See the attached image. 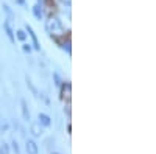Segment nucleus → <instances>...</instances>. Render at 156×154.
<instances>
[{"label": "nucleus", "instance_id": "obj_6", "mask_svg": "<svg viewBox=\"0 0 156 154\" xmlns=\"http://www.w3.org/2000/svg\"><path fill=\"white\" fill-rule=\"evenodd\" d=\"M3 27H5V31H6V36L9 37V41L14 42V34H12V30H11V27H9V22H5Z\"/></svg>", "mask_w": 156, "mask_h": 154}, {"label": "nucleus", "instance_id": "obj_9", "mask_svg": "<svg viewBox=\"0 0 156 154\" xmlns=\"http://www.w3.org/2000/svg\"><path fill=\"white\" fill-rule=\"evenodd\" d=\"M31 132H33L34 135H41V125H39V121L31 125Z\"/></svg>", "mask_w": 156, "mask_h": 154}, {"label": "nucleus", "instance_id": "obj_10", "mask_svg": "<svg viewBox=\"0 0 156 154\" xmlns=\"http://www.w3.org/2000/svg\"><path fill=\"white\" fill-rule=\"evenodd\" d=\"M0 154H9V146L6 143L0 145Z\"/></svg>", "mask_w": 156, "mask_h": 154}, {"label": "nucleus", "instance_id": "obj_14", "mask_svg": "<svg viewBox=\"0 0 156 154\" xmlns=\"http://www.w3.org/2000/svg\"><path fill=\"white\" fill-rule=\"evenodd\" d=\"M61 2H62V3H67V6L70 5V0H61Z\"/></svg>", "mask_w": 156, "mask_h": 154}, {"label": "nucleus", "instance_id": "obj_5", "mask_svg": "<svg viewBox=\"0 0 156 154\" xmlns=\"http://www.w3.org/2000/svg\"><path fill=\"white\" fill-rule=\"evenodd\" d=\"M39 125H42V126H50L51 121H50V117L45 114H39Z\"/></svg>", "mask_w": 156, "mask_h": 154}, {"label": "nucleus", "instance_id": "obj_13", "mask_svg": "<svg viewBox=\"0 0 156 154\" xmlns=\"http://www.w3.org/2000/svg\"><path fill=\"white\" fill-rule=\"evenodd\" d=\"M3 8H5V11H6V12H8V16H9V17H12V12H11V9H9V8H8V6H6V5H5V6H3Z\"/></svg>", "mask_w": 156, "mask_h": 154}, {"label": "nucleus", "instance_id": "obj_1", "mask_svg": "<svg viewBox=\"0 0 156 154\" xmlns=\"http://www.w3.org/2000/svg\"><path fill=\"white\" fill-rule=\"evenodd\" d=\"M45 30L53 36V37H61L64 36L66 33H64V27H62V23L59 19L56 17H48L47 22H45Z\"/></svg>", "mask_w": 156, "mask_h": 154}, {"label": "nucleus", "instance_id": "obj_3", "mask_svg": "<svg viewBox=\"0 0 156 154\" xmlns=\"http://www.w3.org/2000/svg\"><path fill=\"white\" fill-rule=\"evenodd\" d=\"M70 91H72L70 84H64V86H62V91H61V94H62V98H64V100L70 101Z\"/></svg>", "mask_w": 156, "mask_h": 154}, {"label": "nucleus", "instance_id": "obj_12", "mask_svg": "<svg viewBox=\"0 0 156 154\" xmlns=\"http://www.w3.org/2000/svg\"><path fill=\"white\" fill-rule=\"evenodd\" d=\"M12 145H14V152H16V154H19V146H17V142H16V140L12 142Z\"/></svg>", "mask_w": 156, "mask_h": 154}, {"label": "nucleus", "instance_id": "obj_11", "mask_svg": "<svg viewBox=\"0 0 156 154\" xmlns=\"http://www.w3.org/2000/svg\"><path fill=\"white\" fill-rule=\"evenodd\" d=\"M17 39H19V41H25V33H23L22 30L17 31Z\"/></svg>", "mask_w": 156, "mask_h": 154}, {"label": "nucleus", "instance_id": "obj_8", "mask_svg": "<svg viewBox=\"0 0 156 154\" xmlns=\"http://www.w3.org/2000/svg\"><path fill=\"white\" fill-rule=\"evenodd\" d=\"M33 14H34L36 19H42L44 12H42V9H41V6H39V5H34V6H33Z\"/></svg>", "mask_w": 156, "mask_h": 154}, {"label": "nucleus", "instance_id": "obj_2", "mask_svg": "<svg viewBox=\"0 0 156 154\" xmlns=\"http://www.w3.org/2000/svg\"><path fill=\"white\" fill-rule=\"evenodd\" d=\"M25 148H27V152H28V154H37V152H39V148H37V145H36L34 140H27Z\"/></svg>", "mask_w": 156, "mask_h": 154}, {"label": "nucleus", "instance_id": "obj_4", "mask_svg": "<svg viewBox=\"0 0 156 154\" xmlns=\"http://www.w3.org/2000/svg\"><path fill=\"white\" fill-rule=\"evenodd\" d=\"M22 115H23V120H30V111H28V106H27V101L22 100Z\"/></svg>", "mask_w": 156, "mask_h": 154}, {"label": "nucleus", "instance_id": "obj_7", "mask_svg": "<svg viewBox=\"0 0 156 154\" xmlns=\"http://www.w3.org/2000/svg\"><path fill=\"white\" fill-rule=\"evenodd\" d=\"M27 30H28V34L31 36V39H33V44H34V48H36V50H39V42H37V37H36V34L33 33V30H31V27H28V25H27Z\"/></svg>", "mask_w": 156, "mask_h": 154}]
</instances>
